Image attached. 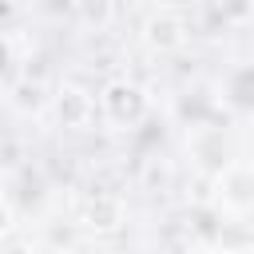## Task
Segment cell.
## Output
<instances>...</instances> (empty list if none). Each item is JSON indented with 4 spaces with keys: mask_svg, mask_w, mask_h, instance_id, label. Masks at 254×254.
I'll return each instance as SVG.
<instances>
[{
    "mask_svg": "<svg viewBox=\"0 0 254 254\" xmlns=\"http://www.w3.org/2000/svg\"><path fill=\"white\" fill-rule=\"evenodd\" d=\"M103 107H107V115H111L115 123H131V119L143 115L147 99H143V91H139L135 83H111V87L103 91Z\"/></svg>",
    "mask_w": 254,
    "mask_h": 254,
    "instance_id": "1",
    "label": "cell"
},
{
    "mask_svg": "<svg viewBox=\"0 0 254 254\" xmlns=\"http://www.w3.org/2000/svg\"><path fill=\"white\" fill-rule=\"evenodd\" d=\"M147 40H151L155 48H175V44H183V24H179V16H171V12L151 16V24H147Z\"/></svg>",
    "mask_w": 254,
    "mask_h": 254,
    "instance_id": "2",
    "label": "cell"
},
{
    "mask_svg": "<svg viewBox=\"0 0 254 254\" xmlns=\"http://www.w3.org/2000/svg\"><path fill=\"white\" fill-rule=\"evenodd\" d=\"M4 230H8V206L0 202V234H4Z\"/></svg>",
    "mask_w": 254,
    "mask_h": 254,
    "instance_id": "3",
    "label": "cell"
}]
</instances>
